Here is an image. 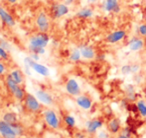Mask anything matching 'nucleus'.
I'll use <instances>...</instances> for the list:
<instances>
[{
	"mask_svg": "<svg viewBox=\"0 0 146 138\" xmlns=\"http://www.w3.org/2000/svg\"><path fill=\"white\" fill-rule=\"evenodd\" d=\"M50 42V36L45 32L34 34L29 38V50L32 53H36L39 55L45 54L46 50L45 47Z\"/></svg>",
	"mask_w": 146,
	"mask_h": 138,
	"instance_id": "nucleus-1",
	"label": "nucleus"
},
{
	"mask_svg": "<svg viewBox=\"0 0 146 138\" xmlns=\"http://www.w3.org/2000/svg\"><path fill=\"white\" fill-rule=\"evenodd\" d=\"M126 46L129 51H132V52H139V51L143 50V48H144V46H145L144 38L140 37L139 35L132 36L128 40Z\"/></svg>",
	"mask_w": 146,
	"mask_h": 138,
	"instance_id": "nucleus-2",
	"label": "nucleus"
},
{
	"mask_svg": "<svg viewBox=\"0 0 146 138\" xmlns=\"http://www.w3.org/2000/svg\"><path fill=\"white\" fill-rule=\"evenodd\" d=\"M104 125V121L102 118H94L88 120L86 122V131L90 135H96L100 129H102Z\"/></svg>",
	"mask_w": 146,
	"mask_h": 138,
	"instance_id": "nucleus-3",
	"label": "nucleus"
},
{
	"mask_svg": "<svg viewBox=\"0 0 146 138\" xmlns=\"http://www.w3.org/2000/svg\"><path fill=\"white\" fill-rule=\"evenodd\" d=\"M44 119L51 128L58 129L60 127V119L57 113L52 109H47L44 111Z\"/></svg>",
	"mask_w": 146,
	"mask_h": 138,
	"instance_id": "nucleus-4",
	"label": "nucleus"
},
{
	"mask_svg": "<svg viewBox=\"0 0 146 138\" xmlns=\"http://www.w3.org/2000/svg\"><path fill=\"white\" fill-rule=\"evenodd\" d=\"M69 12V5H67L66 3H56L51 8V15L54 19H59V18L67 15Z\"/></svg>",
	"mask_w": 146,
	"mask_h": 138,
	"instance_id": "nucleus-5",
	"label": "nucleus"
},
{
	"mask_svg": "<svg viewBox=\"0 0 146 138\" xmlns=\"http://www.w3.org/2000/svg\"><path fill=\"white\" fill-rule=\"evenodd\" d=\"M36 26L39 29L40 32H47L50 29V21H49V17L45 12H40L38 13L36 17Z\"/></svg>",
	"mask_w": 146,
	"mask_h": 138,
	"instance_id": "nucleus-6",
	"label": "nucleus"
},
{
	"mask_svg": "<svg viewBox=\"0 0 146 138\" xmlns=\"http://www.w3.org/2000/svg\"><path fill=\"white\" fill-rule=\"evenodd\" d=\"M66 91H67L68 94H70L71 96H79L80 94L82 93V89H81V86H80L79 82L75 79V78H70V79L67 80L66 82Z\"/></svg>",
	"mask_w": 146,
	"mask_h": 138,
	"instance_id": "nucleus-7",
	"label": "nucleus"
},
{
	"mask_svg": "<svg viewBox=\"0 0 146 138\" xmlns=\"http://www.w3.org/2000/svg\"><path fill=\"white\" fill-rule=\"evenodd\" d=\"M102 9L104 12L119 13L121 11V5L119 0H104L102 2Z\"/></svg>",
	"mask_w": 146,
	"mask_h": 138,
	"instance_id": "nucleus-8",
	"label": "nucleus"
},
{
	"mask_svg": "<svg viewBox=\"0 0 146 138\" xmlns=\"http://www.w3.org/2000/svg\"><path fill=\"white\" fill-rule=\"evenodd\" d=\"M126 37V31L122 29H118L115 31L110 32L106 36V42L110 44H116V43L122 41Z\"/></svg>",
	"mask_w": 146,
	"mask_h": 138,
	"instance_id": "nucleus-9",
	"label": "nucleus"
},
{
	"mask_svg": "<svg viewBox=\"0 0 146 138\" xmlns=\"http://www.w3.org/2000/svg\"><path fill=\"white\" fill-rule=\"evenodd\" d=\"M26 108L32 112H37L41 109V102L37 99L36 96L32 94H26V97L24 99Z\"/></svg>",
	"mask_w": 146,
	"mask_h": 138,
	"instance_id": "nucleus-10",
	"label": "nucleus"
},
{
	"mask_svg": "<svg viewBox=\"0 0 146 138\" xmlns=\"http://www.w3.org/2000/svg\"><path fill=\"white\" fill-rule=\"evenodd\" d=\"M92 99L90 96L87 95V94H80L79 96L76 97V104L83 110H90L92 107Z\"/></svg>",
	"mask_w": 146,
	"mask_h": 138,
	"instance_id": "nucleus-11",
	"label": "nucleus"
},
{
	"mask_svg": "<svg viewBox=\"0 0 146 138\" xmlns=\"http://www.w3.org/2000/svg\"><path fill=\"white\" fill-rule=\"evenodd\" d=\"M106 129L110 131L111 135H116L121 131V121L117 117H111L106 122Z\"/></svg>",
	"mask_w": 146,
	"mask_h": 138,
	"instance_id": "nucleus-12",
	"label": "nucleus"
},
{
	"mask_svg": "<svg viewBox=\"0 0 146 138\" xmlns=\"http://www.w3.org/2000/svg\"><path fill=\"white\" fill-rule=\"evenodd\" d=\"M0 134L3 138H16L17 136L12 125L4 120L0 121Z\"/></svg>",
	"mask_w": 146,
	"mask_h": 138,
	"instance_id": "nucleus-13",
	"label": "nucleus"
},
{
	"mask_svg": "<svg viewBox=\"0 0 146 138\" xmlns=\"http://www.w3.org/2000/svg\"><path fill=\"white\" fill-rule=\"evenodd\" d=\"M79 48H80V51H81L82 57H83L84 59H87V60H92V59H94L96 57V50H94L92 46L83 44V45H81Z\"/></svg>",
	"mask_w": 146,
	"mask_h": 138,
	"instance_id": "nucleus-14",
	"label": "nucleus"
},
{
	"mask_svg": "<svg viewBox=\"0 0 146 138\" xmlns=\"http://www.w3.org/2000/svg\"><path fill=\"white\" fill-rule=\"evenodd\" d=\"M0 19L2 20V22H3L5 25L9 26V27H13L16 24L15 19H14L13 16H12L6 9L1 7V6H0Z\"/></svg>",
	"mask_w": 146,
	"mask_h": 138,
	"instance_id": "nucleus-15",
	"label": "nucleus"
},
{
	"mask_svg": "<svg viewBox=\"0 0 146 138\" xmlns=\"http://www.w3.org/2000/svg\"><path fill=\"white\" fill-rule=\"evenodd\" d=\"M36 97L41 103L44 105H52L53 102H54L52 95L47 91H45V90H37Z\"/></svg>",
	"mask_w": 146,
	"mask_h": 138,
	"instance_id": "nucleus-16",
	"label": "nucleus"
},
{
	"mask_svg": "<svg viewBox=\"0 0 146 138\" xmlns=\"http://www.w3.org/2000/svg\"><path fill=\"white\" fill-rule=\"evenodd\" d=\"M124 94L129 102H133L137 100L136 89H135V86L133 84H126V86L124 87Z\"/></svg>",
	"mask_w": 146,
	"mask_h": 138,
	"instance_id": "nucleus-17",
	"label": "nucleus"
},
{
	"mask_svg": "<svg viewBox=\"0 0 146 138\" xmlns=\"http://www.w3.org/2000/svg\"><path fill=\"white\" fill-rule=\"evenodd\" d=\"M31 68H32L33 71L36 72V73L40 74V75H42V76H45V77L50 75V70H49L48 67L43 64H40V63H38L37 61H35V62L33 63Z\"/></svg>",
	"mask_w": 146,
	"mask_h": 138,
	"instance_id": "nucleus-18",
	"label": "nucleus"
},
{
	"mask_svg": "<svg viewBox=\"0 0 146 138\" xmlns=\"http://www.w3.org/2000/svg\"><path fill=\"white\" fill-rule=\"evenodd\" d=\"M94 9L92 7H90V6H88V7L82 8L77 12V17L81 18V19H88V18L94 16Z\"/></svg>",
	"mask_w": 146,
	"mask_h": 138,
	"instance_id": "nucleus-19",
	"label": "nucleus"
},
{
	"mask_svg": "<svg viewBox=\"0 0 146 138\" xmlns=\"http://www.w3.org/2000/svg\"><path fill=\"white\" fill-rule=\"evenodd\" d=\"M135 107L140 114L141 117H146V102L142 99H138L135 101Z\"/></svg>",
	"mask_w": 146,
	"mask_h": 138,
	"instance_id": "nucleus-20",
	"label": "nucleus"
},
{
	"mask_svg": "<svg viewBox=\"0 0 146 138\" xmlns=\"http://www.w3.org/2000/svg\"><path fill=\"white\" fill-rule=\"evenodd\" d=\"M10 76H11L14 81L17 84H19V85L23 82V74H22V72L20 71L19 69L12 70V71L10 72Z\"/></svg>",
	"mask_w": 146,
	"mask_h": 138,
	"instance_id": "nucleus-21",
	"label": "nucleus"
},
{
	"mask_svg": "<svg viewBox=\"0 0 146 138\" xmlns=\"http://www.w3.org/2000/svg\"><path fill=\"white\" fill-rule=\"evenodd\" d=\"M6 85H7L8 89H9L12 93H13V92L15 91L18 87H19V84H17L15 81H14L13 78L10 76V74L6 77Z\"/></svg>",
	"mask_w": 146,
	"mask_h": 138,
	"instance_id": "nucleus-22",
	"label": "nucleus"
},
{
	"mask_svg": "<svg viewBox=\"0 0 146 138\" xmlns=\"http://www.w3.org/2000/svg\"><path fill=\"white\" fill-rule=\"evenodd\" d=\"M70 60L73 61V62H79L82 58V54L80 48H74L73 50L70 53Z\"/></svg>",
	"mask_w": 146,
	"mask_h": 138,
	"instance_id": "nucleus-23",
	"label": "nucleus"
},
{
	"mask_svg": "<svg viewBox=\"0 0 146 138\" xmlns=\"http://www.w3.org/2000/svg\"><path fill=\"white\" fill-rule=\"evenodd\" d=\"M3 120L5 122L9 123V124H14V123H17V115L13 112H7L4 114Z\"/></svg>",
	"mask_w": 146,
	"mask_h": 138,
	"instance_id": "nucleus-24",
	"label": "nucleus"
},
{
	"mask_svg": "<svg viewBox=\"0 0 146 138\" xmlns=\"http://www.w3.org/2000/svg\"><path fill=\"white\" fill-rule=\"evenodd\" d=\"M64 122H65V124L67 125L68 127H70V128H74V127L76 126V124H77L76 118L70 114H67L64 116Z\"/></svg>",
	"mask_w": 146,
	"mask_h": 138,
	"instance_id": "nucleus-25",
	"label": "nucleus"
},
{
	"mask_svg": "<svg viewBox=\"0 0 146 138\" xmlns=\"http://www.w3.org/2000/svg\"><path fill=\"white\" fill-rule=\"evenodd\" d=\"M12 94H13L14 97H15L17 100H24V99H25V97H26L25 90H24L22 87H20V86Z\"/></svg>",
	"mask_w": 146,
	"mask_h": 138,
	"instance_id": "nucleus-26",
	"label": "nucleus"
},
{
	"mask_svg": "<svg viewBox=\"0 0 146 138\" xmlns=\"http://www.w3.org/2000/svg\"><path fill=\"white\" fill-rule=\"evenodd\" d=\"M137 34L140 37H142V38L146 39V21L138 24V26H137Z\"/></svg>",
	"mask_w": 146,
	"mask_h": 138,
	"instance_id": "nucleus-27",
	"label": "nucleus"
},
{
	"mask_svg": "<svg viewBox=\"0 0 146 138\" xmlns=\"http://www.w3.org/2000/svg\"><path fill=\"white\" fill-rule=\"evenodd\" d=\"M112 135L110 133L108 129H100L96 133V138H111Z\"/></svg>",
	"mask_w": 146,
	"mask_h": 138,
	"instance_id": "nucleus-28",
	"label": "nucleus"
},
{
	"mask_svg": "<svg viewBox=\"0 0 146 138\" xmlns=\"http://www.w3.org/2000/svg\"><path fill=\"white\" fill-rule=\"evenodd\" d=\"M120 72H121V74H122V75H125V76L129 75V74H132V73H131V65L130 64L122 65V66H121V68H120Z\"/></svg>",
	"mask_w": 146,
	"mask_h": 138,
	"instance_id": "nucleus-29",
	"label": "nucleus"
},
{
	"mask_svg": "<svg viewBox=\"0 0 146 138\" xmlns=\"http://www.w3.org/2000/svg\"><path fill=\"white\" fill-rule=\"evenodd\" d=\"M131 65V73L132 74H136V73H139L141 71V65L137 62H133V63H130Z\"/></svg>",
	"mask_w": 146,
	"mask_h": 138,
	"instance_id": "nucleus-30",
	"label": "nucleus"
},
{
	"mask_svg": "<svg viewBox=\"0 0 146 138\" xmlns=\"http://www.w3.org/2000/svg\"><path fill=\"white\" fill-rule=\"evenodd\" d=\"M133 81L135 82L136 84H140L143 82V76L139 73H136V74H133Z\"/></svg>",
	"mask_w": 146,
	"mask_h": 138,
	"instance_id": "nucleus-31",
	"label": "nucleus"
},
{
	"mask_svg": "<svg viewBox=\"0 0 146 138\" xmlns=\"http://www.w3.org/2000/svg\"><path fill=\"white\" fill-rule=\"evenodd\" d=\"M11 125H12V127H13L14 131H15L16 135L22 134V128H21V126H20V125H18L17 123H14V124H11Z\"/></svg>",
	"mask_w": 146,
	"mask_h": 138,
	"instance_id": "nucleus-32",
	"label": "nucleus"
},
{
	"mask_svg": "<svg viewBox=\"0 0 146 138\" xmlns=\"http://www.w3.org/2000/svg\"><path fill=\"white\" fill-rule=\"evenodd\" d=\"M0 46L2 47L3 49H5V50H9L10 49V44L8 41H5V40H0Z\"/></svg>",
	"mask_w": 146,
	"mask_h": 138,
	"instance_id": "nucleus-33",
	"label": "nucleus"
},
{
	"mask_svg": "<svg viewBox=\"0 0 146 138\" xmlns=\"http://www.w3.org/2000/svg\"><path fill=\"white\" fill-rule=\"evenodd\" d=\"M0 58L8 59V52H7V50L3 49L1 46H0Z\"/></svg>",
	"mask_w": 146,
	"mask_h": 138,
	"instance_id": "nucleus-34",
	"label": "nucleus"
},
{
	"mask_svg": "<svg viewBox=\"0 0 146 138\" xmlns=\"http://www.w3.org/2000/svg\"><path fill=\"white\" fill-rule=\"evenodd\" d=\"M121 133H123V134L127 135V136L131 137V134H132V132H131V129L129 128V127H125V128H122L120 131Z\"/></svg>",
	"mask_w": 146,
	"mask_h": 138,
	"instance_id": "nucleus-35",
	"label": "nucleus"
},
{
	"mask_svg": "<svg viewBox=\"0 0 146 138\" xmlns=\"http://www.w3.org/2000/svg\"><path fill=\"white\" fill-rule=\"evenodd\" d=\"M30 57L33 59V60L37 61V62H38V60L40 59V55H39V54H36V53H31Z\"/></svg>",
	"mask_w": 146,
	"mask_h": 138,
	"instance_id": "nucleus-36",
	"label": "nucleus"
},
{
	"mask_svg": "<svg viewBox=\"0 0 146 138\" xmlns=\"http://www.w3.org/2000/svg\"><path fill=\"white\" fill-rule=\"evenodd\" d=\"M5 70H6L5 65H4L1 61H0V75H1V74H3L4 72H5Z\"/></svg>",
	"mask_w": 146,
	"mask_h": 138,
	"instance_id": "nucleus-37",
	"label": "nucleus"
},
{
	"mask_svg": "<svg viewBox=\"0 0 146 138\" xmlns=\"http://www.w3.org/2000/svg\"><path fill=\"white\" fill-rule=\"evenodd\" d=\"M114 138H131V137L127 136V135H125V134H123V133L120 132V133H118V134H116Z\"/></svg>",
	"mask_w": 146,
	"mask_h": 138,
	"instance_id": "nucleus-38",
	"label": "nucleus"
},
{
	"mask_svg": "<svg viewBox=\"0 0 146 138\" xmlns=\"http://www.w3.org/2000/svg\"><path fill=\"white\" fill-rule=\"evenodd\" d=\"M74 2H75V0H66L65 3L67 4V5H71V4H73Z\"/></svg>",
	"mask_w": 146,
	"mask_h": 138,
	"instance_id": "nucleus-39",
	"label": "nucleus"
},
{
	"mask_svg": "<svg viewBox=\"0 0 146 138\" xmlns=\"http://www.w3.org/2000/svg\"><path fill=\"white\" fill-rule=\"evenodd\" d=\"M6 1L9 2V3H11V4H14V3H16L18 0H6Z\"/></svg>",
	"mask_w": 146,
	"mask_h": 138,
	"instance_id": "nucleus-40",
	"label": "nucleus"
},
{
	"mask_svg": "<svg viewBox=\"0 0 146 138\" xmlns=\"http://www.w3.org/2000/svg\"><path fill=\"white\" fill-rule=\"evenodd\" d=\"M100 1V0H88V3H96V2Z\"/></svg>",
	"mask_w": 146,
	"mask_h": 138,
	"instance_id": "nucleus-41",
	"label": "nucleus"
},
{
	"mask_svg": "<svg viewBox=\"0 0 146 138\" xmlns=\"http://www.w3.org/2000/svg\"><path fill=\"white\" fill-rule=\"evenodd\" d=\"M48 138H53V137H48Z\"/></svg>",
	"mask_w": 146,
	"mask_h": 138,
	"instance_id": "nucleus-42",
	"label": "nucleus"
},
{
	"mask_svg": "<svg viewBox=\"0 0 146 138\" xmlns=\"http://www.w3.org/2000/svg\"><path fill=\"white\" fill-rule=\"evenodd\" d=\"M0 138H1V137H0Z\"/></svg>",
	"mask_w": 146,
	"mask_h": 138,
	"instance_id": "nucleus-43",
	"label": "nucleus"
},
{
	"mask_svg": "<svg viewBox=\"0 0 146 138\" xmlns=\"http://www.w3.org/2000/svg\"><path fill=\"white\" fill-rule=\"evenodd\" d=\"M145 138H146V137H145Z\"/></svg>",
	"mask_w": 146,
	"mask_h": 138,
	"instance_id": "nucleus-44",
	"label": "nucleus"
}]
</instances>
